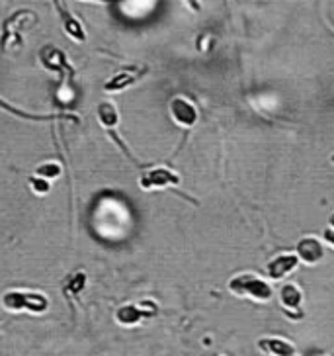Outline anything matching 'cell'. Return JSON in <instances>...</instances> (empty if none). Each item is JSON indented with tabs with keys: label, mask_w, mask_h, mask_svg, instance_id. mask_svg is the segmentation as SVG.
Instances as JSON below:
<instances>
[{
	"label": "cell",
	"mask_w": 334,
	"mask_h": 356,
	"mask_svg": "<svg viewBox=\"0 0 334 356\" xmlns=\"http://www.w3.org/2000/svg\"><path fill=\"white\" fill-rule=\"evenodd\" d=\"M229 290L239 298H249L252 302L258 304H268L274 298V288L268 280H264L262 276L252 273L235 274L229 280Z\"/></svg>",
	"instance_id": "obj_1"
},
{
	"label": "cell",
	"mask_w": 334,
	"mask_h": 356,
	"mask_svg": "<svg viewBox=\"0 0 334 356\" xmlns=\"http://www.w3.org/2000/svg\"><path fill=\"white\" fill-rule=\"evenodd\" d=\"M47 298L37 292H8L2 298V304L8 312H20L28 309L32 314H42L47 309Z\"/></svg>",
	"instance_id": "obj_2"
},
{
	"label": "cell",
	"mask_w": 334,
	"mask_h": 356,
	"mask_svg": "<svg viewBox=\"0 0 334 356\" xmlns=\"http://www.w3.org/2000/svg\"><path fill=\"white\" fill-rule=\"evenodd\" d=\"M168 110H170V115H172V120H174L176 126L190 129V127H194L198 124V108L186 96H174L170 100V104H168Z\"/></svg>",
	"instance_id": "obj_3"
},
{
	"label": "cell",
	"mask_w": 334,
	"mask_h": 356,
	"mask_svg": "<svg viewBox=\"0 0 334 356\" xmlns=\"http://www.w3.org/2000/svg\"><path fill=\"white\" fill-rule=\"evenodd\" d=\"M180 184V177L176 172H172L170 168L158 167L153 168L145 172L141 180H139V186L143 190H158V188H168V186H178Z\"/></svg>",
	"instance_id": "obj_4"
},
{
	"label": "cell",
	"mask_w": 334,
	"mask_h": 356,
	"mask_svg": "<svg viewBox=\"0 0 334 356\" xmlns=\"http://www.w3.org/2000/svg\"><path fill=\"white\" fill-rule=\"evenodd\" d=\"M157 305L147 300V302H141V304H129L119 307L117 314H115V319H117V323L122 325H137L145 317L157 315Z\"/></svg>",
	"instance_id": "obj_5"
},
{
	"label": "cell",
	"mask_w": 334,
	"mask_h": 356,
	"mask_svg": "<svg viewBox=\"0 0 334 356\" xmlns=\"http://www.w3.org/2000/svg\"><path fill=\"white\" fill-rule=\"evenodd\" d=\"M299 257L295 252H282L276 254L268 264H266V274L270 276L274 282L283 280L287 274H292L297 266H299Z\"/></svg>",
	"instance_id": "obj_6"
},
{
	"label": "cell",
	"mask_w": 334,
	"mask_h": 356,
	"mask_svg": "<svg viewBox=\"0 0 334 356\" xmlns=\"http://www.w3.org/2000/svg\"><path fill=\"white\" fill-rule=\"evenodd\" d=\"M30 20H35V14L30 10H20L4 22V26H2V42H0L2 49L6 47V43H8L10 38L18 40V43H20V35L18 33H20L22 28H26L30 24Z\"/></svg>",
	"instance_id": "obj_7"
},
{
	"label": "cell",
	"mask_w": 334,
	"mask_h": 356,
	"mask_svg": "<svg viewBox=\"0 0 334 356\" xmlns=\"http://www.w3.org/2000/svg\"><path fill=\"white\" fill-rule=\"evenodd\" d=\"M280 302H282L285 314H290L293 319H301L303 292L297 288V284H283L280 288Z\"/></svg>",
	"instance_id": "obj_8"
},
{
	"label": "cell",
	"mask_w": 334,
	"mask_h": 356,
	"mask_svg": "<svg viewBox=\"0 0 334 356\" xmlns=\"http://www.w3.org/2000/svg\"><path fill=\"white\" fill-rule=\"evenodd\" d=\"M147 73V67H126V69H122L119 73L115 74L110 79V83L104 84V90L106 92H117V90H124L127 86H131V84H135L143 74Z\"/></svg>",
	"instance_id": "obj_9"
},
{
	"label": "cell",
	"mask_w": 334,
	"mask_h": 356,
	"mask_svg": "<svg viewBox=\"0 0 334 356\" xmlns=\"http://www.w3.org/2000/svg\"><path fill=\"white\" fill-rule=\"evenodd\" d=\"M295 254L299 257L303 264H317L319 261H323L324 257L323 243L315 237H303L295 247Z\"/></svg>",
	"instance_id": "obj_10"
},
{
	"label": "cell",
	"mask_w": 334,
	"mask_h": 356,
	"mask_svg": "<svg viewBox=\"0 0 334 356\" xmlns=\"http://www.w3.org/2000/svg\"><path fill=\"white\" fill-rule=\"evenodd\" d=\"M258 348L268 356H295V346L282 337H264L258 341Z\"/></svg>",
	"instance_id": "obj_11"
},
{
	"label": "cell",
	"mask_w": 334,
	"mask_h": 356,
	"mask_svg": "<svg viewBox=\"0 0 334 356\" xmlns=\"http://www.w3.org/2000/svg\"><path fill=\"white\" fill-rule=\"evenodd\" d=\"M57 8L61 12V16H63V28L65 32L69 33L73 40L76 42H84V30L83 26H81V22L74 18L71 12L67 10V6H61V4H57Z\"/></svg>",
	"instance_id": "obj_12"
},
{
	"label": "cell",
	"mask_w": 334,
	"mask_h": 356,
	"mask_svg": "<svg viewBox=\"0 0 334 356\" xmlns=\"http://www.w3.org/2000/svg\"><path fill=\"white\" fill-rule=\"evenodd\" d=\"M98 120H100V124L104 127H108V129H112V127L117 126L119 115H117L115 106L110 104V102H104V104L98 106Z\"/></svg>",
	"instance_id": "obj_13"
},
{
	"label": "cell",
	"mask_w": 334,
	"mask_h": 356,
	"mask_svg": "<svg viewBox=\"0 0 334 356\" xmlns=\"http://www.w3.org/2000/svg\"><path fill=\"white\" fill-rule=\"evenodd\" d=\"M0 108L2 110H6L8 114H14V115H20L24 120H35V122H43V120H53V115H35V114H26V112H22L18 108H14L10 106L8 102H4L2 98H0Z\"/></svg>",
	"instance_id": "obj_14"
},
{
	"label": "cell",
	"mask_w": 334,
	"mask_h": 356,
	"mask_svg": "<svg viewBox=\"0 0 334 356\" xmlns=\"http://www.w3.org/2000/svg\"><path fill=\"white\" fill-rule=\"evenodd\" d=\"M35 175H37V177H42L43 180H45V178H55L61 175V167H59L57 163H45V165H42V167H37Z\"/></svg>",
	"instance_id": "obj_15"
},
{
	"label": "cell",
	"mask_w": 334,
	"mask_h": 356,
	"mask_svg": "<svg viewBox=\"0 0 334 356\" xmlns=\"http://www.w3.org/2000/svg\"><path fill=\"white\" fill-rule=\"evenodd\" d=\"M83 284H84V274H78V276H74L73 282L69 284V286H65V293L69 296V293H71V290H73V292H78V290L83 288Z\"/></svg>",
	"instance_id": "obj_16"
},
{
	"label": "cell",
	"mask_w": 334,
	"mask_h": 356,
	"mask_svg": "<svg viewBox=\"0 0 334 356\" xmlns=\"http://www.w3.org/2000/svg\"><path fill=\"white\" fill-rule=\"evenodd\" d=\"M295 356H297V355H295Z\"/></svg>",
	"instance_id": "obj_17"
}]
</instances>
